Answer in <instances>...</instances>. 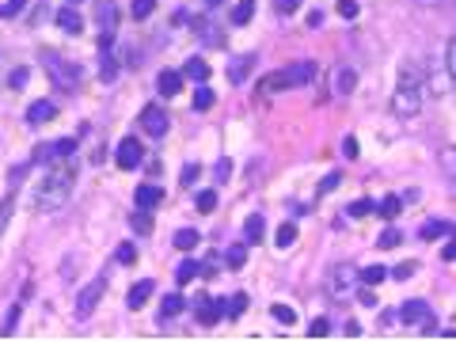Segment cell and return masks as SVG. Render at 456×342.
I'll return each instance as SVG.
<instances>
[{
	"label": "cell",
	"instance_id": "4316f807",
	"mask_svg": "<svg viewBox=\"0 0 456 342\" xmlns=\"http://www.w3.org/2000/svg\"><path fill=\"white\" fill-rule=\"evenodd\" d=\"M183 304H187V301H183L179 293H168V297H163V304H160V316L163 319H175L183 312Z\"/></svg>",
	"mask_w": 456,
	"mask_h": 342
},
{
	"label": "cell",
	"instance_id": "ab89813d",
	"mask_svg": "<svg viewBox=\"0 0 456 342\" xmlns=\"http://www.w3.org/2000/svg\"><path fill=\"white\" fill-rule=\"evenodd\" d=\"M308 334H312V339H327V334H331V319H323V316H319V319H312Z\"/></svg>",
	"mask_w": 456,
	"mask_h": 342
},
{
	"label": "cell",
	"instance_id": "bcb514c9",
	"mask_svg": "<svg viewBox=\"0 0 456 342\" xmlns=\"http://www.w3.org/2000/svg\"><path fill=\"white\" fill-rule=\"evenodd\" d=\"M339 183H342V175H339V171H331V175L319 183V194H331V190H339Z\"/></svg>",
	"mask_w": 456,
	"mask_h": 342
},
{
	"label": "cell",
	"instance_id": "b9f144b4",
	"mask_svg": "<svg viewBox=\"0 0 456 342\" xmlns=\"http://www.w3.org/2000/svg\"><path fill=\"white\" fill-rule=\"evenodd\" d=\"M114 259H118V262H133V259H137V247H133V244H118V247H114Z\"/></svg>",
	"mask_w": 456,
	"mask_h": 342
},
{
	"label": "cell",
	"instance_id": "db71d44e",
	"mask_svg": "<svg viewBox=\"0 0 456 342\" xmlns=\"http://www.w3.org/2000/svg\"><path fill=\"white\" fill-rule=\"evenodd\" d=\"M27 76H31L27 69H16V73H12V80H8V88H23V84H27Z\"/></svg>",
	"mask_w": 456,
	"mask_h": 342
},
{
	"label": "cell",
	"instance_id": "c3c4849f",
	"mask_svg": "<svg viewBox=\"0 0 456 342\" xmlns=\"http://www.w3.org/2000/svg\"><path fill=\"white\" fill-rule=\"evenodd\" d=\"M217 183H228L232 179V160H217V175H213Z\"/></svg>",
	"mask_w": 456,
	"mask_h": 342
},
{
	"label": "cell",
	"instance_id": "f907efd6",
	"mask_svg": "<svg viewBox=\"0 0 456 342\" xmlns=\"http://www.w3.org/2000/svg\"><path fill=\"white\" fill-rule=\"evenodd\" d=\"M358 301L365 304V308H376V297H373V285H361L358 289Z\"/></svg>",
	"mask_w": 456,
	"mask_h": 342
},
{
	"label": "cell",
	"instance_id": "d590c367",
	"mask_svg": "<svg viewBox=\"0 0 456 342\" xmlns=\"http://www.w3.org/2000/svg\"><path fill=\"white\" fill-rule=\"evenodd\" d=\"M293 240H297V225H282L277 228V236H274V244L277 247H293Z\"/></svg>",
	"mask_w": 456,
	"mask_h": 342
},
{
	"label": "cell",
	"instance_id": "681fc988",
	"mask_svg": "<svg viewBox=\"0 0 456 342\" xmlns=\"http://www.w3.org/2000/svg\"><path fill=\"white\" fill-rule=\"evenodd\" d=\"M342 156H346V160H358V137H342Z\"/></svg>",
	"mask_w": 456,
	"mask_h": 342
},
{
	"label": "cell",
	"instance_id": "8992f818",
	"mask_svg": "<svg viewBox=\"0 0 456 342\" xmlns=\"http://www.w3.org/2000/svg\"><path fill=\"white\" fill-rule=\"evenodd\" d=\"M354 282H361V274H358V266H350V262H339V266H331V270H327V277H323V285L331 289L334 297H342Z\"/></svg>",
	"mask_w": 456,
	"mask_h": 342
},
{
	"label": "cell",
	"instance_id": "5b68a950",
	"mask_svg": "<svg viewBox=\"0 0 456 342\" xmlns=\"http://www.w3.org/2000/svg\"><path fill=\"white\" fill-rule=\"evenodd\" d=\"M396 319H399V323H407V327H418L422 334L433 331V312H430V304H426V301H407L403 308L396 312Z\"/></svg>",
	"mask_w": 456,
	"mask_h": 342
},
{
	"label": "cell",
	"instance_id": "f1b7e54d",
	"mask_svg": "<svg viewBox=\"0 0 456 342\" xmlns=\"http://www.w3.org/2000/svg\"><path fill=\"white\" fill-rule=\"evenodd\" d=\"M251 65H255V57H244V61H232V65H228V76H232V84H244V76L251 73Z\"/></svg>",
	"mask_w": 456,
	"mask_h": 342
},
{
	"label": "cell",
	"instance_id": "60d3db41",
	"mask_svg": "<svg viewBox=\"0 0 456 342\" xmlns=\"http://www.w3.org/2000/svg\"><path fill=\"white\" fill-rule=\"evenodd\" d=\"M130 225L137 228V232H152V217H148L145 209H137V213H133V217H130Z\"/></svg>",
	"mask_w": 456,
	"mask_h": 342
},
{
	"label": "cell",
	"instance_id": "94428289",
	"mask_svg": "<svg viewBox=\"0 0 456 342\" xmlns=\"http://www.w3.org/2000/svg\"><path fill=\"white\" fill-rule=\"evenodd\" d=\"M205 4H220V0H205Z\"/></svg>",
	"mask_w": 456,
	"mask_h": 342
},
{
	"label": "cell",
	"instance_id": "2e32d148",
	"mask_svg": "<svg viewBox=\"0 0 456 342\" xmlns=\"http://www.w3.org/2000/svg\"><path fill=\"white\" fill-rule=\"evenodd\" d=\"M262 232H266V220H262V213H251V217L244 220V244H262Z\"/></svg>",
	"mask_w": 456,
	"mask_h": 342
},
{
	"label": "cell",
	"instance_id": "f546056e",
	"mask_svg": "<svg viewBox=\"0 0 456 342\" xmlns=\"http://www.w3.org/2000/svg\"><path fill=\"white\" fill-rule=\"evenodd\" d=\"M399 244H403V232H399V228H384L380 240H376V247H380V251H391V247H399Z\"/></svg>",
	"mask_w": 456,
	"mask_h": 342
},
{
	"label": "cell",
	"instance_id": "680465c9",
	"mask_svg": "<svg viewBox=\"0 0 456 342\" xmlns=\"http://www.w3.org/2000/svg\"><path fill=\"white\" fill-rule=\"evenodd\" d=\"M358 334H361V323H354V319H350V323H346V339H358Z\"/></svg>",
	"mask_w": 456,
	"mask_h": 342
},
{
	"label": "cell",
	"instance_id": "ffe728a7",
	"mask_svg": "<svg viewBox=\"0 0 456 342\" xmlns=\"http://www.w3.org/2000/svg\"><path fill=\"white\" fill-rule=\"evenodd\" d=\"M57 27H61L65 34H80L84 31V19L76 16L73 8H61V12H57Z\"/></svg>",
	"mask_w": 456,
	"mask_h": 342
},
{
	"label": "cell",
	"instance_id": "7c38bea8",
	"mask_svg": "<svg viewBox=\"0 0 456 342\" xmlns=\"http://www.w3.org/2000/svg\"><path fill=\"white\" fill-rule=\"evenodd\" d=\"M133 202H137V209L152 213L156 205L163 202V190L156 187V183H141V187H137V194H133Z\"/></svg>",
	"mask_w": 456,
	"mask_h": 342
},
{
	"label": "cell",
	"instance_id": "6f0895ef",
	"mask_svg": "<svg viewBox=\"0 0 456 342\" xmlns=\"http://www.w3.org/2000/svg\"><path fill=\"white\" fill-rule=\"evenodd\" d=\"M415 4H422V8H448L453 0H415Z\"/></svg>",
	"mask_w": 456,
	"mask_h": 342
},
{
	"label": "cell",
	"instance_id": "4dcf8cb0",
	"mask_svg": "<svg viewBox=\"0 0 456 342\" xmlns=\"http://www.w3.org/2000/svg\"><path fill=\"white\" fill-rule=\"evenodd\" d=\"M198 232L194 228H179V232H175V247H179V251H190V247H198Z\"/></svg>",
	"mask_w": 456,
	"mask_h": 342
},
{
	"label": "cell",
	"instance_id": "9a60e30c",
	"mask_svg": "<svg viewBox=\"0 0 456 342\" xmlns=\"http://www.w3.org/2000/svg\"><path fill=\"white\" fill-rule=\"evenodd\" d=\"M54 114H57V106L49 103V99H34V103L27 106V122H31V126H46Z\"/></svg>",
	"mask_w": 456,
	"mask_h": 342
},
{
	"label": "cell",
	"instance_id": "836d02e7",
	"mask_svg": "<svg viewBox=\"0 0 456 342\" xmlns=\"http://www.w3.org/2000/svg\"><path fill=\"white\" fill-rule=\"evenodd\" d=\"M445 69H448V80L456 84V34L445 42Z\"/></svg>",
	"mask_w": 456,
	"mask_h": 342
},
{
	"label": "cell",
	"instance_id": "f35d334b",
	"mask_svg": "<svg viewBox=\"0 0 456 342\" xmlns=\"http://www.w3.org/2000/svg\"><path fill=\"white\" fill-rule=\"evenodd\" d=\"M23 8H27V0H4V4H0V19H12V16H19Z\"/></svg>",
	"mask_w": 456,
	"mask_h": 342
},
{
	"label": "cell",
	"instance_id": "816d5d0a",
	"mask_svg": "<svg viewBox=\"0 0 456 342\" xmlns=\"http://www.w3.org/2000/svg\"><path fill=\"white\" fill-rule=\"evenodd\" d=\"M274 8L282 12V16H293V12L301 8V0H274Z\"/></svg>",
	"mask_w": 456,
	"mask_h": 342
},
{
	"label": "cell",
	"instance_id": "6da1fadb",
	"mask_svg": "<svg viewBox=\"0 0 456 342\" xmlns=\"http://www.w3.org/2000/svg\"><path fill=\"white\" fill-rule=\"evenodd\" d=\"M73 183H76V171L73 168H54L46 179L34 187V209L49 213V209H61L73 194Z\"/></svg>",
	"mask_w": 456,
	"mask_h": 342
},
{
	"label": "cell",
	"instance_id": "cb8c5ba5",
	"mask_svg": "<svg viewBox=\"0 0 456 342\" xmlns=\"http://www.w3.org/2000/svg\"><path fill=\"white\" fill-rule=\"evenodd\" d=\"M376 213H380L384 220H396L399 213H403V198H399V194H388L380 205H376Z\"/></svg>",
	"mask_w": 456,
	"mask_h": 342
},
{
	"label": "cell",
	"instance_id": "74e56055",
	"mask_svg": "<svg viewBox=\"0 0 456 342\" xmlns=\"http://www.w3.org/2000/svg\"><path fill=\"white\" fill-rule=\"evenodd\" d=\"M384 277H388V270H384V266H365V274H361V285H380Z\"/></svg>",
	"mask_w": 456,
	"mask_h": 342
},
{
	"label": "cell",
	"instance_id": "484cf974",
	"mask_svg": "<svg viewBox=\"0 0 456 342\" xmlns=\"http://www.w3.org/2000/svg\"><path fill=\"white\" fill-rule=\"evenodd\" d=\"M251 16H255V0H236V8H232V23L244 27V23H251Z\"/></svg>",
	"mask_w": 456,
	"mask_h": 342
},
{
	"label": "cell",
	"instance_id": "7a4b0ae2",
	"mask_svg": "<svg viewBox=\"0 0 456 342\" xmlns=\"http://www.w3.org/2000/svg\"><path fill=\"white\" fill-rule=\"evenodd\" d=\"M391 114H396V118H403V122H411V118H418V114H422V80H418L411 69L399 76L396 91H391Z\"/></svg>",
	"mask_w": 456,
	"mask_h": 342
},
{
	"label": "cell",
	"instance_id": "d4e9b609",
	"mask_svg": "<svg viewBox=\"0 0 456 342\" xmlns=\"http://www.w3.org/2000/svg\"><path fill=\"white\" fill-rule=\"evenodd\" d=\"M198 270H202V262H194V259H183L179 266H175V282H179V285L194 282V277H198Z\"/></svg>",
	"mask_w": 456,
	"mask_h": 342
},
{
	"label": "cell",
	"instance_id": "5bb4252c",
	"mask_svg": "<svg viewBox=\"0 0 456 342\" xmlns=\"http://www.w3.org/2000/svg\"><path fill=\"white\" fill-rule=\"evenodd\" d=\"M152 293H156V282H152V277H141V282L130 289V301H126V304H130L133 312H141V308L148 304V297H152Z\"/></svg>",
	"mask_w": 456,
	"mask_h": 342
},
{
	"label": "cell",
	"instance_id": "6125c7cd",
	"mask_svg": "<svg viewBox=\"0 0 456 342\" xmlns=\"http://www.w3.org/2000/svg\"><path fill=\"white\" fill-rule=\"evenodd\" d=\"M73 4H80V0H73Z\"/></svg>",
	"mask_w": 456,
	"mask_h": 342
},
{
	"label": "cell",
	"instance_id": "8fae6325",
	"mask_svg": "<svg viewBox=\"0 0 456 342\" xmlns=\"http://www.w3.org/2000/svg\"><path fill=\"white\" fill-rule=\"evenodd\" d=\"M141 156H145V148H141L137 137H122V145H118V152H114V160H118V168H137Z\"/></svg>",
	"mask_w": 456,
	"mask_h": 342
},
{
	"label": "cell",
	"instance_id": "f5cc1de1",
	"mask_svg": "<svg viewBox=\"0 0 456 342\" xmlns=\"http://www.w3.org/2000/svg\"><path fill=\"white\" fill-rule=\"evenodd\" d=\"M339 12L346 19H354V16H358V0H339Z\"/></svg>",
	"mask_w": 456,
	"mask_h": 342
},
{
	"label": "cell",
	"instance_id": "91938a15",
	"mask_svg": "<svg viewBox=\"0 0 456 342\" xmlns=\"http://www.w3.org/2000/svg\"><path fill=\"white\" fill-rule=\"evenodd\" d=\"M308 27H312V31H316V27H323V16H319V12H312V16H308Z\"/></svg>",
	"mask_w": 456,
	"mask_h": 342
},
{
	"label": "cell",
	"instance_id": "44dd1931",
	"mask_svg": "<svg viewBox=\"0 0 456 342\" xmlns=\"http://www.w3.org/2000/svg\"><path fill=\"white\" fill-rule=\"evenodd\" d=\"M354 88H358V73L354 69H339L334 73V91L339 95H354Z\"/></svg>",
	"mask_w": 456,
	"mask_h": 342
},
{
	"label": "cell",
	"instance_id": "7dc6e473",
	"mask_svg": "<svg viewBox=\"0 0 456 342\" xmlns=\"http://www.w3.org/2000/svg\"><path fill=\"white\" fill-rule=\"evenodd\" d=\"M179 183H183V187H194V183H198V163H187V168H183Z\"/></svg>",
	"mask_w": 456,
	"mask_h": 342
},
{
	"label": "cell",
	"instance_id": "d6a6232c",
	"mask_svg": "<svg viewBox=\"0 0 456 342\" xmlns=\"http://www.w3.org/2000/svg\"><path fill=\"white\" fill-rule=\"evenodd\" d=\"M369 213H376V205L369 198H358V202L346 205V217H369Z\"/></svg>",
	"mask_w": 456,
	"mask_h": 342
},
{
	"label": "cell",
	"instance_id": "ee69618b",
	"mask_svg": "<svg viewBox=\"0 0 456 342\" xmlns=\"http://www.w3.org/2000/svg\"><path fill=\"white\" fill-rule=\"evenodd\" d=\"M270 312H274V319H277V323H293V308H289V304H274V308H270Z\"/></svg>",
	"mask_w": 456,
	"mask_h": 342
},
{
	"label": "cell",
	"instance_id": "f6af8a7d",
	"mask_svg": "<svg viewBox=\"0 0 456 342\" xmlns=\"http://www.w3.org/2000/svg\"><path fill=\"white\" fill-rule=\"evenodd\" d=\"M415 266H418V262H399V266L391 270V277H396V282H407V277L415 274Z\"/></svg>",
	"mask_w": 456,
	"mask_h": 342
},
{
	"label": "cell",
	"instance_id": "83f0119b",
	"mask_svg": "<svg viewBox=\"0 0 456 342\" xmlns=\"http://www.w3.org/2000/svg\"><path fill=\"white\" fill-rule=\"evenodd\" d=\"M225 262H228V270H240V266H247V244H236V247H228Z\"/></svg>",
	"mask_w": 456,
	"mask_h": 342
},
{
	"label": "cell",
	"instance_id": "30bf717a",
	"mask_svg": "<svg viewBox=\"0 0 456 342\" xmlns=\"http://www.w3.org/2000/svg\"><path fill=\"white\" fill-rule=\"evenodd\" d=\"M76 152V141L73 137H61V141H49L46 148H38V152L31 156L34 163H46V160H65V156Z\"/></svg>",
	"mask_w": 456,
	"mask_h": 342
},
{
	"label": "cell",
	"instance_id": "e575fe53",
	"mask_svg": "<svg viewBox=\"0 0 456 342\" xmlns=\"http://www.w3.org/2000/svg\"><path fill=\"white\" fill-rule=\"evenodd\" d=\"M152 8H156V0H133V4H130V16L133 19H148V16H152Z\"/></svg>",
	"mask_w": 456,
	"mask_h": 342
},
{
	"label": "cell",
	"instance_id": "52a82bcc",
	"mask_svg": "<svg viewBox=\"0 0 456 342\" xmlns=\"http://www.w3.org/2000/svg\"><path fill=\"white\" fill-rule=\"evenodd\" d=\"M106 293V274H99L91 285H84L80 289V297H76V319H88L91 312H95V304H99V297Z\"/></svg>",
	"mask_w": 456,
	"mask_h": 342
},
{
	"label": "cell",
	"instance_id": "8d00e7d4",
	"mask_svg": "<svg viewBox=\"0 0 456 342\" xmlns=\"http://www.w3.org/2000/svg\"><path fill=\"white\" fill-rule=\"evenodd\" d=\"M209 106H213V88L202 84V88L194 91V111H209Z\"/></svg>",
	"mask_w": 456,
	"mask_h": 342
},
{
	"label": "cell",
	"instance_id": "4fadbf2b",
	"mask_svg": "<svg viewBox=\"0 0 456 342\" xmlns=\"http://www.w3.org/2000/svg\"><path fill=\"white\" fill-rule=\"evenodd\" d=\"M156 91H160L163 99L179 95V91H183V73H179V69H163V73L156 76Z\"/></svg>",
	"mask_w": 456,
	"mask_h": 342
},
{
	"label": "cell",
	"instance_id": "7402d4cb",
	"mask_svg": "<svg viewBox=\"0 0 456 342\" xmlns=\"http://www.w3.org/2000/svg\"><path fill=\"white\" fill-rule=\"evenodd\" d=\"M247 304H251V297H247V293H232V297L225 301V316H228V319H240V316L247 312Z\"/></svg>",
	"mask_w": 456,
	"mask_h": 342
},
{
	"label": "cell",
	"instance_id": "9f6ffc18",
	"mask_svg": "<svg viewBox=\"0 0 456 342\" xmlns=\"http://www.w3.org/2000/svg\"><path fill=\"white\" fill-rule=\"evenodd\" d=\"M8 217H12V198H4V202H0V228L8 225Z\"/></svg>",
	"mask_w": 456,
	"mask_h": 342
},
{
	"label": "cell",
	"instance_id": "e0dca14e",
	"mask_svg": "<svg viewBox=\"0 0 456 342\" xmlns=\"http://www.w3.org/2000/svg\"><path fill=\"white\" fill-rule=\"evenodd\" d=\"M220 316H225V301H205L202 308H198V323L202 327H217Z\"/></svg>",
	"mask_w": 456,
	"mask_h": 342
},
{
	"label": "cell",
	"instance_id": "1f68e13d",
	"mask_svg": "<svg viewBox=\"0 0 456 342\" xmlns=\"http://www.w3.org/2000/svg\"><path fill=\"white\" fill-rule=\"evenodd\" d=\"M194 209H198V213H213V209H217V190H198Z\"/></svg>",
	"mask_w": 456,
	"mask_h": 342
},
{
	"label": "cell",
	"instance_id": "ac0fdd59",
	"mask_svg": "<svg viewBox=\"0 0 456 342\" xmlns=\"http://www.w3.org/2000/svg\"><path fill=\"white\" fill-rule=\"evenodd\" d=\"M437 236H453L448 220H422L418 225V240H437Z\"/></svg>",
	"mask_w": 456,
	"mask_h": 342
},
{
	"label": "cell",
	"instance_id": "3957f363",
	"mask_svg": "<svg viewBox=\"0 0 456 342\" xmlns=\"http://www.w3.org/2000/svg\"><path fill=\"white\" fill-rule=\"evenodd\" d=\"M316 76V65L312 61H293L285 65L282 73H270L266 76V91H289V88H304V84Z\"/></svg>",
	"mask_w": 456,
	"mask_h": 342
},
{
	"label": "cell",
	"instance_id": "603a6c76",
	"mask_svg": "<svg viewBox=\"0 0 456 342\" xmlns=\"http://www.w3.org/2000/svg\"><path fill=\"white\" fill-rule=\"evenodd\" d=\"M183 76H190V80L205 84V80H209V65H205L202 57H190L187 65H183Z\"/></svg>",
	"mask_w": 456,
	"mask_h": 342
},
{
	"label": "cell",
	"instance_id": "ba28073f",
	"mask_svg": "<svg viewBox=\"0 0 456 342\" xmlns=\"http://www.w3.org/2000/svg\"><path fill=\"white\" fill-rule=\"evenodd\" d=\"M168 111H163V106H152L148 103L145 111H141V130L148 133V137H163V133H168Z\"/></svg>",
	"mask_w": 456,
	"mask_h": 342
},
{
	"label": "cell",
	"instance_id": "9c48e42d",
	"mask_svg": "<svg viewBox=\"0 0 456 342\" xmlns=\"http://www.w3.org/2000/svg\"><path fill=\"white\" fill-rule=\"evenodd\" d=\"M114 27H118V8L114 0H99V31H103V49H111V38H114Z\"/></svg>",
	"mask_w": 456,
	"mask_h": 342
},
{
	"label": "cell",
	"instance_id": "11a10c76",
	"mask_svg": "<svg viewBox=\"0 0 456 342\" xmlns=\"http://www.w3.org/2000/svg\"><path fill=\"white\" fill-rule=\"evenodd\" d=\"M441 259L445 262H456V232H453V240L445 244V251H441Z\"/></svg>",
	"mask_w": 456,
	"mask_h": 342
},
{
	"label": "cell",
	"instance_id": "277c9868",
	"mask_svg": "<svg viewBox=\"0 0 456 342\" xmlns=\"http://www.w3.org/2000/svg\"><path fill=\"white\" fill-rule=\"evenodd\" d=\"M42 65H46L49 80H54L57 88H76V84H80V69L69 65L65 57H57L54 49H46V54H42Z\"/></svg>",
	"mask_w": 456,
	"mask_h": 342
},
{
	"label": "cell",
	"instance_id": "7bdbcfd3",
	"mask_svg": "<svg viewBox=\"0 0 456 342\" xmlns=\"http://www.w3.org/2000/svg\"><path fill=\"white\" fill-rule=\"evenodd\" d=\"M16 323H19V304H12V308H8V319H4V327H0V334L8 339V334L16 331Z\"/></svg>",
	"mask_w": 456,
	"mask_h": 342
},
{
	"label": "cell",
	"instance_id": "d6986e66",
	"mask_svg": "<svg viewBox=\"0 0 456 342\" xmlns=\"http://www.w3.org/2000/svg\"><path fill=\"white\" fill-rule=\"evenodd\" d=\"M437 163H441V171H445V179L456 187V145H445L437 152Z\"/></svg>",
	"mask_w": 456,
	"mask_h": 342
}]
</instances>
